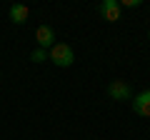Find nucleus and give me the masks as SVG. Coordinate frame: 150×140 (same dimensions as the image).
I'll return each instance as SVG.
<instances>
[{
  "label": "nucleus",
  "mask_w": 150,
  "mask_h": 140,
  "mask_svg": "<svg viewBox=\"0 0 150 140\" xmlns=\"http://www.w3.org/2000/svg\"><path fill=\"white\" fill-rule=\"evenodd\" d=\"M35 43H38L40 50H50L55 45V30L50 25H40L35 30Z\"/></svg>",
  "instance_id": "f03ea898"
},
{
  "label": "nucleus",
  "mask_w": 150,
  "mask_h": 140,
  "mask_svg": "<svg viewBox=\"0 0 150 140\" xmlns=\"http://www.w3.org/2000/svg\"><path fill=\"white\" fill-rule=\"evenodd\" d=\"M133 110L138 115H143V118H150V90L140 93V95L133 100Z\"/></svg>",
  "instance_id": "39448f33"
},
{
  "label": "nucleus",
  "mask_w": 150,
  "mask_h": 140,
  "mask_svg": "<svg viewBox=\"0 0 150 140\" xmlns=\"http://www.w3.org/2000/svg\"><path fill=\"white\" fill-rule=\"evenodd\" d=\"M30 60H33V63H45V60H48V50H40V48L33 50V53H30Z\"/></svg>",
  "instance_id": "0eeeda50"
},
{
  "label": "nucleus",
  "mask_w": 150,
  "mask_h": 140,
  "mask_svg": "<svg viewBox=\"0 0 150 140\" xmlns=\"http://www.w3.org/2000/svg\"><path fill=\"white\" fill-rule=\"evenodd\" d=\"M48 60L55 63L58 68H70L75 63V55H73V48L68 43H55L53 48L48 50Z\"/></svg>",
  "instance_id": "f257e3e1"
},
{
  "label": "nucleus",
  "mask_w": 150,
  "mask_h": 140,
  "mask_svg": "<svg viewBox=\"0 0 150 140\" xmlns=\"http://www.w3.org/2000/svg\"><path fill=\"white\" fill-rule=\"evenodd\" d=\"M28 15H30V10H28L23 3H13L10 5V20L15 23V25H23V23L28 20Z\"/></svg>",
  "instance_id": "423d86ee"
},
{
  "label": "nucleus",
  "mask_w": 150,
  "mask_h": 140,
  "mask_svg": "<svg viewBox=\"0 0 150 140\" xmlns=\"http://www.w3.org/2000/svg\"><path fill=\"white\" fill-rule=\"evenodd\" d=\"M120 8H140V0H123Z\"/></svg>",
  "instance_id": "6e6552de"
},
{
  "label": "nucleus",
  "mask_w": 150,
  "mask_h": 140,
  "mask_svg": "<svg viewBox=\"0 0 150 140\" xmlns=\"http://www.w3.org/2000/svg\"><path fill=\"white\" fill-rule=\"evenodd\" d=\"M108 95L112 100H130V85L125 80H112L108 85Z\"/></svg>",
  "instance_id": "20e7f679"
},
{
  "label": "nucleus",
  "mask_w": 150,
  "mask_h": 140,
  "mask_svg": "<svg viewBox=\"0 0 150 140\" xmlns=\"http://www.w3.org/2000/svg\"><path fill=\"white\" fill-rule=\"evenodd\" d=\"M98 10H100V15L105 18L108 23H115V20H120V0H103L100 5H98Z\"/></svg>",
  "instance_id": "7ed1b4c3"
},
{
  "label": "nucleus",
  "mask_w": 150,
  "mask_h": 140,
  "mask_svg": "<svg viewBox=\"0 0 150 140\" xmlns=\"http://www.w3.org/2000/svg\"><path fill=\"white\" fill-rule=\"evenodd\" d=\"M148 40H150V33H148Z\"/></svg>",
  "instance_id": "1a4fd4ad"
}]
</instances>
